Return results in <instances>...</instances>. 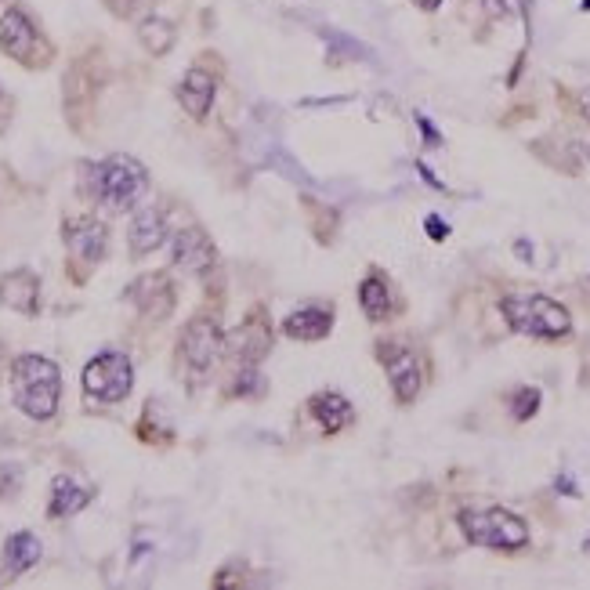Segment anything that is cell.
<instances>
[{
    "label": "cell",
    "mask_w": 590,
    "mask_h": 590,
    "mask_svg": "<svg viewBox=\"0 0 590 590\" xmlns=\"http://www.w3.org/2000/svg\"><path fill=\"white\" fill-rule=\"evenodd\" d=\"M11 395L26 417L48 420L58 410V395H62V377L58 366L44 355H19L11 362Z\"/></svg>",
    "instance_id": "obj_1"
},
{
    "label": "cell",
    "mask_w": 590,
    "mask_h": 590,
    "mask_svg": "<svg viewBox=\"0 0 590 590\" xmlns=\"http://www.w3.org/2000/svg\"><path fill=\"white\" fill-rule=\"evenodd\" d=\"M145 189H149V171H145L134 156L116 153L91 171V192H95V200L102 203L105 210H113V214L131 210L134 203L145 196Z\"/></svg>",
    "instance_id": "obj_2"
},
{
    "label": "cell",
    "mask_w": 590,
    "mask_h": 590,
    "mask_svg": "<svg viewBox=\"0 0 590 590\" xmlns=\"http://www.w3.org/2000/svg\"><path fill=\"white\" fill-rule=\"evenodd\" d=\"M500 312H504L507 326L518 330V334H529V337H565L572 330V319L558 301L543 294H511L500 301Z\"/></svg>",
    "instance_id": "obj_3"
},
{
    "label": "cell",
    "mask_w": 590,
    "mask_h": 590,
    "mask_svg": "<svg viewBox=\"0 0 590 590\" xmlns=\"http://www.w3.org/2000/svg\"><path fill=\"white\" fill-rule=\"evenodd\" d=\"M460 529L467 543L489 547V551H518L529 543V525L518 514L504 507H489V511H464L460 514Z\"/></svg>",
    "instance_id": "obj_4"
},
{
    "label": "cell",
    "mask_w": 590,
    "mask_h": 590,
    "mask_svg": "<svg viewBox=\"0 0 590 590\" xmlns=\"http://www.w3.org/2000/svg\"><path fill=\"white\" fill-rule=\"evenodd\" d=\"M225 334H221V326L210 319V315H200V319H192L185 330H181V341H178V362L181 370L196 373V377H207L218 359L225 355Z\"/></svg>",
    "instance_id": "obj_5"
},
{
    "label": "cell",
    "mask_w": 590,
    "mask_h": 590,
    "mask_svg": "<svg viewBox=\"0 0 590 590\" xmlns=\"http://www.w3.org/2000/svg\"><path fill=\"white\" fill-rule=\"evenodd\" d=\"M0 51L29 69H40L51 62V44L40 37V29L29 22L26 11L11 8L0 15Z\"/></svg>",
    "instance_id": "obj_6"
},
{
    "label": "cell",
    "mask_w": 590,
    "mask_h": 590,
    "mask_svg": "<svg viewBox=\"0 0 590 590\" xmlns=\"http://www.w3.org/2000/svg\"><path fill=\"white\" fill-rule=\"evenodd\" d=\"M134 388V366L124 352H102L87 362L84 391L95 402H124Z\"/></svg>",
    "instance_id": "obj_7"
},
{
    "label": "cell",
    "mask_w": 590,
    "mask_h": 590,
    "mask_svg": "<svg viewBox=\"0 0 590 590\" xmlns=\"http://www.w3.org/2000/svg\"><path fill=\"white\" fill-rule=\"evenodd\" d=\"M225 344H229V352L236 355L243 366H254V362H261L268 355V348H272V326H268V319L261 312H254L247 319V323L239 326L236 334L225 337Z\"/></svg>",
    "instance_id": "obj_8"
},
{
    "label": "cell",
    "mask_w": 590,
    "mask_h": 590,
    "mask_svg": "<svg viewBox=\"0 0 590 590\" xmlns=\"http://www.w3.org/2000/svg\"><path fill=\"white\" fill-rule=\"evenodd\" d=\"M66 247L73 257L87 261V265H95L105 257V247H109V229H105L102 221L95 218H77V221H66Z\"/></svg>",
    "instance_id": "obj_9"
},
{
    "label": "cell",
    "mask_w": 590,
    "mask_h": 590,
    "mask_svg": "<svg viewBox=\"0 0 590 590\" xmlns=\"http://www.w3.org/2000/svg\"><path fill=\"white\" fill-rule=\"evenodd\" d=\"M214 257H218V250H214V243L203 229H181L174 236V265L181 272L203 276L207 268H214Z\"/></svg>",
    "instance_id": "obj_10"
},
{
    "label": "cell",
    "mask_w": 590,
    "mask_h": 590,
    "mask_svg": "<svg viewBox=\"0 0 590 590\" xmlns=\"http://www.w3.org/2000/svg\"><path fill=\"white\" fill-rule=\"evenodd\" d=\"M127 297H131L134 305L142 308L149 319H167L174 308V286L163 272H156V276H142L131 286V294Z\"/></svg>",
    "instance_id": "obj_11"
},
{
    "label": "cell",
    "mask_w": 590,
    "mask_h": 590,
    "mask_svg": "<svg viewBox=\"0 0 590 590\" xmlns=\"http://www.w3.org/2000/svg\"><path fill=\"white\" fill-rule=\"evenodd\" d=\"M0 305L11 308L19 315H37L40 312V279L26 268L11 272L0 279Z\"/></svg>",
    "instance_id": "obj_12"
},
{
    "label": "cell",
    "mask_w": 590,
    "mask_h": 590,
    "mask_svg": "<svg viewBox=\"0 0 590 590\" xmlns=\"http://www.w3.org/2000/svg\"><path fill=\"white\" fill-rule=\"evenodd\" d=\"M127 239H131V254H138V257L160 250L163 243H167V221H163L160 210H156V207L138 210V214H134V221H131V232H127Z\"/></svg>",
    "instance_id": "obj_13"
},
{
    "label": "cell",
    "mask_w": 590,
    "mask_h": 590,
    "mask_svg": "<svg viewBox=\"0 0 590 590\" xmlns=\"http://www.w3.org/2000/svg\"><path fill=\"white\" fill-rule=\"evenodd\" d=\"M214 95H218V84H214V77L203 73V69H189L178 84V102L185 105V113L196 116V120H203V116L210 113Z\"/></svg>",
    "instance_id": "obj_14"
},
{
    "label": "cell",
    "mask_w": 590,
    "mask_h": 590,
    "mask_svg": "<svg viewBox=\"0 0 590 590\" xmlns=\"http://www.w3.org/2000/svg\"><path fill=\"white\" fill-rule=\"evenodd\" d=\"M388 377H391L395 395H399V402H417L420 388H424V370H420L417 355L395 352V359L388 362Z\"/></svg>",
    "instance_id": "obj_15"
},
{
    "label": "cell",
    "mask_w": 590,
    "mask_h": 590,
    "mask_svg": "<svg viewBox=\"0 0 590 590\" xmlns=\"http://www.w3.org/2000/svg\"><path fill=\"white\" fill-rule=\"evenodd\" d=\"M330 330H334V315L326 308H301V312L286 315L283 323V334L294 341H323Z\"/></svg>",
    "instance_id": "obj_16"
},
{
    "label": "cell",
    "mask_w": 590,
    "mask_h": 590,
    "mask_svg": "<svg viewBox=\"0 0 590 590\" xmlns=\"http://www.w3.org/2000/svg\"><path fill=\"white\" fill-rule=\"evenodd\" d=\"M312 417L319 420V428H323L326 435H337V431H344L352 424L355 413H352V402L344 399V395L326 391V395H315L312 399Z\"/></svg>",
    "instance_id": "obj_17"
},
{
    "label": "cell",
    "mask_w": 590,
    "mask_h": 590,
    "mask_svg": "<svg viewBox=\"0 0 590 590\" xmlns=\"http://www.w3.org/2000/svg\"><path fill=\"white\" fill-rule=\"evenodd\" d=\"M87 504H91V489H84L80 482H73V478H66V475H58L55 482H51V504H48L51 518L77 514V511H84Z\"/></svg>",
    "instance_id": "obj_18"
},
{
    "label": "cell",
    "mask_w": 590,
    "mask_h": 590,
    "mask_svg": "<svg viewBox=\"0 0 590 590\" xmlns=\"http://www.w3.org/2000/svg\"><path fill=\"white\" fill-rule=\"evenodd\" d=\"M40 562V540L33 533H15L4 543V569L11 576H22Z\"/></svg>",
    "instance_id": "obj_19"
},
{
    "label": "cell",
    "mask_w": 590,
    "mask_h": 590,
    "mask_svg": "<svg viewBox=\"0 0 590 590\" xmlns=\"http://www.w3.org/2000/svg\"><path fill=\"white\" fill-rule=\"evenodd\" d=\"M359 305H362V312H366V319H373V323L388 319V315H391V294H388V286H384L381 276L362 279V286H359Z\"/></svg>",
    "instance_id": "obj_20"
},
{
    "label": "cell",
    "mask_w": 590,
    "mask_h": 590,
    "mask_svg": "<svg viewBox=\"0 0 590 590\" xmlns=\"http://www.w3.org/2000/svg\"><path fill=\"white\" fill-rule=\"evenodd\" d=\"M174 26L167 19H145L142 26H138V40H142V48L149 51V55H167V51L174 48Z\"/></svg>",
    "instance_id": "obj_21"
},
{
    "label": "cell",
    "mask_w": 590,
    "mask_h": 590,
    "mask_svg": "<svg viewBox=\"0 0 590 590\" xmlns=\"http://www.w3.org/2000/svg\"><path fill=\"white\" fill-rule=\"evenodd\" d=\"M540 402H543L540 388H518V391L511 395V413H514V420H533L536 410H540Z\"/></svg>",
    "instance_id": "obj_22"
},
{
    "label": "cell",
    "mask_w": 590,
    "mask_h": 590,
    "mask_svg": "<svg viewBox=\"0 0 590 590\" xmlns=\"http://www.w3.org/2000/svg\"><path fill=\"white\" fill-rule=\"evenodd\" d=\"M265 391V381H261V373L254 366H243L236 373V384H232V395H261Z\"/></svg>",
    "instance_id": "obj_23"
},
{
    "label": "cell",
    "mask_w": 590,
    "mask_h": 590,
    "mask_svg": "<svg viewBox=\"0 0 590 590\" xmlns=\"http://www.w3.org/2000/svg\"><path fill=\"white\" fill-rule=\"evenodd\" d=\"M323 37L330 40V48H341V51H348V58H366L370 51L362 48V44H355V40H348L344 33H330V29H323Z\"/></svg>",
    "instance_id": "obj_24"
},
{
    "label": "cell",
    "mask_w": 590,
    "mask_h": 590,
    "mask_svg": "<svg viewBox=\"0 0 590 590\" xmlns=\"http://www.w3.org/2000/svg\"><path fill=\"white\" fill-rule=\"evenodd\" d=\"M102 4H105L109 11H113V15H120V19H131V15H134L138 8H142L145 0H102Z\"/></svg>",
    "instance_id": "obj_25"
},
{
    "label": "cell",
    "mask_w": 590,
    "mask_h": 590,
    "mask_svg": "<svg viewBox=\"0 0 590 590\" xmlns=\"http://www.w3.org/2000/svg\"><path fill=\"white\" fill-rule=\"evenodd\" d=\"M489 15H518L522 11V0H482Z\"/></svg>",
    "instance_id": "obj_26"
},
{
    "label": "cell",
    "mask_w": 590,
    "mask_h": 590,
    "mask_svg": "<svg viewBox=\"0 0 590 590\" xmlns=\"http://www.w3.org/2000/svg\"><path fill=\"white\" fill-rule=\"evenodd\" d=\"M424 229H428L431 239H446L449 236V225L438 218V214H428V218H424Z\"/></svg>",
    "instance_id": "obj_27"
},
{
    "label": "cell",
    "mask_w": 590,
    "mask_h": 590,
    "mask_svg": "<svg viewBox=\"0 0 590 590\" xmlns=\"http://www.w3.org/2000/svg\"><path fill=\"white\" fill-rule=\"evenodd\" d=\"M11 124V98L4 95V87H0V131Z\"/></svg>",
    "instance_id": "obj_28"
},
{
    "label": "cell",
    "mask_w": 590,
    "mask_h": 590,
    "mask_svg": "<svg viewBox=\"0 0 590 590\" xmlns=\"http://www.w3.org/2000/svg\"><path fill=\"white\" fill-rule=\"evenodd\" d=\"M417 127H420L424 134H428V145H442V134H438L435 127H431L428 120H424V116H417Z\"/></svg>",
    "instance_id": "obj_29"
},
{
    "label": "cell",
    "mask_w": 590,
    "mask_h": 590,
    "mask_svg": "<svg viewBox=\"0 0 590 590\" xmlns=\"http://www.w3.org/2000/svg\"><path fill=\"white\" fill-rule=\"evenodd\" d=\"M417 171H420V178H424V181H431V185H435V189H442V181H438L435 174H431V167H424V163H417Z\"/></svg>",
    "instance_id": "obj_30"
},
{
    "label": "cell",
    "mask_w": 590,
    "mask_h": 590,
    "mask_svg": "<svg viewBox=\"0 0 590 590\" xmlns=\"http://www.w3.org/2000/svg\"><path fill=\"white\" fill-rule=\"evenodd\" d=\"M413 4H417L420 11H438L442 4H446V0H413Z\"/></svg>",
    "instance_id": "obj_31"
},
{
    "label": "cell",
    "mask_w": 590,
    "mask_h": 590,
    "mask_svg": "<svg viewBox=\"0 0 590 590\" xmlns=\"http://www.w3.org/2000/svg\"><path fill=\"white\" fill-rule=\"evenodd\" d=\"M580 109H583V116L590 120V91H583V98H580Z\"/></svg>",
    "instance_id": "obj_32"
},
{
    "label": "cell",
    "mask_w": 590,
    "mask_h": 590,
    "mask_svg": "<svg viewBox=\"0 0 590 590\" xmlns=\"http://www.w3.org/2000/svg\"><path fill=\"white\" fill-rule=\"evenodd\" d=\"M558 486H562V493H569V496H576V493H580V489H576V486H572V482H569V478H562V482H558Z\"/></svg>",
    "instance_id": "obj_33"
},
{
    "label": "cell",
    "mask_w": 590,
    "mask_h": 590,
    "mask_svg": "<svg viewBox=\"0 0 590 590\" xmlns=\"http://www.w3.org/2000/svg\"><path fill=\"white\" fill-rule=\"evenodd\" d=\"M587 156H590V145H587Z\"/></svg>",
    "instance_id": "obj_34"
}]
</instances>
